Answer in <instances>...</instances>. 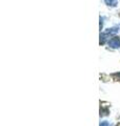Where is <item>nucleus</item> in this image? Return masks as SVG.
I'll return each instance as SVG.
<instances>
[{
	"label": "nucleus",
	"instance_id": "f257e3e1",
	"mask_svg": "<svg viewBox=\"0 0 120 126\" xmlns=\"http://www.w3.org/2000/svg\"><path fill=\"white\" fill-rule=\"evenodd\" d=\"M109 45L112 48H118V47H120V39H118V38L111 39L109 41Z\"/></svg>",
	"mask_w": 120,
	"mask_h": 126
},
{
	"label": "nucleus",
	"instance_id": "f03ea898",
	"mask_svg": "<svg viewBox=\"0 0 120 126\" xmlns=\"http://www.w3.org/2000/svg\"><path fill=\"white\" fill-rule=\"evenodd\" d=\"M107 36H109V35L106 33H103V34L100 35V44H104L106 39H107Z\"/></svg>",
	"mask_w": 120,
	"mask_h": 126
},
{
	"label": "nucleus",
	"instance_id": "7ed1b4c3",
	"mask_svg": "<svg viewBox=\"0 0 120 126\" xmlns=\"http://www.w3.org/2000/svg\"><path fill=\"white\" fill-rule=\"evenodd\" d=\"M104 1H105V3H106L107 5H110V6H116L118 0H104Z\"/></svg>",
	"mask_w": 120,
	"mask_h": 126
},
{
	"label": "nucleus",
	"instance_id": "20e7f679",
	"mask_svg": "<svg viewBox=\"0 0 120 126\" xmlns=\"http://www.w3.org/2000/svg\"><path fill=\"white\" fill-rule=\"evenodd\" d=\"M118 27H113V29H111V30H107L106 32H105V33L107 34V35H113V34H116V33H118Z\"/></svg>",
	"mask_w": 120,
	"mask_h": 126
},
{
	"label": "nucleus",
	"instance_id": "39448f33",
	"mask_svg": "<svg viewBox=\"0 0 120 126\" xmlns=\"http://www.w3.org/2000/svg\"><path fill=\"white\" fill-rule=\"evenodd\" d=\"M100 126H110V124H109V122L104 121V122H101V123H100Z\"/></svg>",
	"mask_w": 120,
	"mask_h": 126
},
{
	"label": "nucleus",
	"instance_id": "423d86ee",
	"mask_svg": "<svg viewBox=\"0 0 120 126\" xmlns=\"http://www.w3.org/2000/svg\"><path fill=\"white\" fill-rule=\"evenodd\" d=\"M113 76L116 77V78H118V80H120V73H118V74H114Z\"/></svg>",
	"mask_w": 120,
	"mask_h": 126
}]
</instances>
